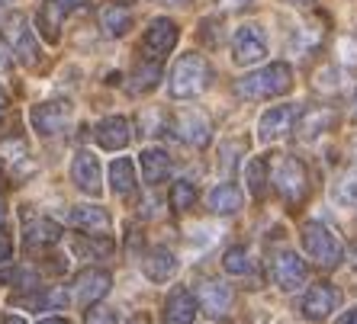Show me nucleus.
Masks as SVG:
<instances>
[{
  "mask_svg": "<svg viewBox=\"0 0 357 324\" xmlns=\"http://www.w3.org/2000/svg\"><path fill=\"white\" fill-rule=\"evenodd\" d=\"M177 39H181V29H177L174 19L167 17H155L145 29V51L149 58H165L167 51H174Z\"/></svg>",
  "mask_w": 357,
  "mask_h": 324,
  "instance_id": "15",
  "label": "nucleus"
},
{
  "mask_svg": "<svg viewBox=\"0 0 357 324\" xmlns=\"http://www.w3.org/2000/svg\"><path fill=\"white\" fill-rule=\"evenodd\" d=\"M71 13V10H65L61 3H55V0H45L39 10V29L42 35L49 42H59L61 39V23H65V17Z\"/></svg>",
  "mask_w": 357,
  "mask_h": 324,
  "instance_id": "26",
  "label": "nucleus"
},
{
  "mask_svg": "<svg viewBox=\"0 0 357 324\" xmlns=\"http://www.w3.org/2000/svg\"><path fill=\"white\" fill-rule=\"evenodd\" d=\"M206 206L209 212H216V216H235L241 206H245V196L235 183H219L216 190L206 196Z\"/></svg>",
  "mask_w": 357,
  "mask_h": 324,
  "instance_id": "22",
  "label": "nucleus"
},
{
  "mask_svg": "<svg viewBox=\"0 0 357 324\" xmlns=\"http://www.w3.org/2000/svg\"><path fill=\"white\" fill-rule=\"evenodd\" d=\"M177 266H181V260L174 257V250L155 248V250H149V257H145L142 270H145V276H149L151 283H167V280L177 273Z\"/></svg>",
  "mask_w": 357,
  "mask_h": 324,
  "instance_id": "20",
  "label": "nucleus"
},
{
  "mask_svg": "<svg viewBox=\"0 0 357 324\" xmlns=\"http://www.w3.org/2000/svg\"><path fill=\"white\" fill-rule=\"evenodd\" d=\"M222 266H225V273H232V276H248L251 270H255V264H251V254H248V248H241V244H235V248H229V250H225Z\"/></svg>",
  "mask_w": 357,
  "mask_h": 324,
  "instance_id": "31",
  "label": "nucleus"
},
{
  "mask_svg": "<svg viewBox=\"0 0 357 324\" xmlns=\"http://www.w3.org/2000/svg\"><path fill=\"white\" fill-rule=\"evenodd\" d=\"M109 186L119 196H132L135 193V167L129 158H119L109 164Z\"/></svg>",
  "mask_w": 357,
  "mask_h": 324,
  "instance_id": "27",
  "label": "nucleus"
},
{
  "mask_svg": "<svg viewBox=\"0 0 357 324\" xmlns=\"http://www.w3.org/2000/svg\"><path fill=\"white\" fill-rule=\"evenodd\" d=\"M10 67H13V55L3 49V51H0V71H10Z\"/></svg>",
  "mask_w": 357,
  "mask_h": 324,
  "instance_id": "37",
  "label": "nucleus"
},
{
  "mask_svg": "<svg viewBox=\"0 0 357 324\" xmlns=\"http://www.w3.org/2000/svg\"><path fill=\"white\" fill-rule=\"evenodd\" d=\"M142 177L149 186H158L171 177V158H167V151L161 148H145L142 151Z\"/></svg>",
  "mask_w": 357,
  "mask_h": 324,
  "instance_id": "23",
  "label": "nucleus"
},
{
  "mask_svg": "<svg viewBox=\"0 0 357 324\" xmlns=\"http://www.w3.org/2000/svg\"><path fill=\"white\" fill-rule=\"evenodd\" d=\"M303 250L322 270H332L344 260V248H341L338 234L328 228L325 222H306L303 225Z\"/></svg>",
  "mask_w": 357,
  "mask_h": 324,
  "instance_id": "5",
  "label": "nucleus"
},
{
  "mask_svg": "<svg viewBox=\"0 0 357 324\" xmlns=\"http://www.w3.org/2000/svg\"><path fill=\"white\" fill-rule=\"evenodd\" d=\"M209 83H213V65L199 51H187L171 67L167 90H171L174 100H193V97L209 90Z\"/></svg>",
  "mask_w": 357,
  "mask_h": 324,
  "instance_id": "2",
  "label": "nucleus"
},
{
  "mask_svg": "<svg viewBox=\"0 0 357 324\" xmlns=\"http://www.w3.org/2000/svg\"><path fill=\"white\" fill-rule=\"evenodd\" d=\"M197 311H199L197 295L190 289L177 286L165 302V324H193L197 321Z\"/></svg>",
  "mask_w": 357,
  "mask_h": 324,
  "instance_id": "18",
  "label": "nucleus"
},
{
  "mask_svg": "<svg viewBox=\"0 0 357 324\" xmlns=\"http://www.w3.org/2000/svg\"><path fill=\"white\" fill-rule=\"evenodd\" d=\"M33 129L39 135H61L75 119V106L68 100H45L33 106Z\"/></svg>",
  "mask_w": 357,
  "mask_h": 324,
  "instance_id": "7",
  "label": "nucleus"
},
{
  "mask_svg": "<svg viewBox=\"0 0 357 324\" xmlns=\"http://www.w3.org/2000/svg\"><path fill=\"white\" fill-rule=\"evenodd\" d=\"M113 289V276L100 266H87L75 276V302L81 308H91L97 302H103V295Z\"/></svg>",
  "mask_w": 357,
  "mask_h": 324,
  "instance_id": "8",
  "label": "nucleus"
},
{
  "mask_svg": "<svg viewBox=\"0 0 357 324\" xmlns=\"http://www.w3.org/2000/svg\"><path fill=\"white\" fill-rule=\"evenodd\" d=\"M7 3H10V0H7Z\"/></svg>",
  "mask_w": 357,
  "mask_h": 324,
  "instance_id": "50",
  "label": "nucleus"
},
{
  "mask_svg": "<svg viewBox=\"0 0 357 324\" xmlns=\"http://www.w3.org/2000/svg\"><path fill=\"white\" fill-rule=\"evenodd\" d=\"M71 180H75L77 190H84L87 196H100L103 193V170H100V161L93 151L81 148L71 161Z\"/></svg>",
  "mask_w": 357,
  "mask_h": 324,
  "instance_id": "12",
  "label": "nucleus"
},
{
  "mask_svg": "<svg viewBox=\"0 0 357 324\" xmlns=\"http://www.w3.org/2000/svg\"><path fill=\"white\" fill-rule=\"evenodd\" d=\"M222 10H245L248 3H255V0H216Z\"/></svg>",
  "mask_w": 357,
  "mask_h": 324,
  "instance_id": "36",
  "label": "nucleus"
},
{
  "mask_svg": "<svg viewBox=\"0 0 357 324\" xmlns=\"http://www.w3.org/2000/svg\"><path fill=\"white\" fill-rule=\"evenodd\" d=\"M3 3H7V0H0V10H3Z\"/></svg>",
  "mask_w": 357,
  "mask_h": 324,
  "instance_id": "49",
  "label": "nucleus"
},
{
  "mask_svg": "<svg viewBox=\"0 0 357 324\" xmlns=\"http://www.w3.org/2000/svg\"><path fill=\"white\" fill-rule=\"evenodd\" d=\"M197 305L206 311L209 318H229L235 305V292L229 283H219V280H203L197 286Z\"/></svg>",
  "mask_w": 357,
  "mask_h": 324,
  "instance_id": "9",
  "label": "nucleus"
},
{
  "mask_svg": "<svg viewBox=\"0 0 357 324\" xmlns=\"http://www.w3.org/2000/svg\"><path fill=\"white\" fill-rule=\"evenodd\" d=\"M7 106H10V97L3 90H0V116H3V113H7Z\"/></svg>",
  "mask_w": 357,
  "mask_h": 324,
  "instance_id": "42",
  "label": "nucleus"
},
{
  "mask_svg": "<svg viewBox=\"0 0 357 324\" xmlns=\"http://www.w3.org/2000/svg\"><path fill=\"white\" fill-rule=\"evenodd\" d=\"M293 87V67L287 61H271V65L251 71V74L235 81V97L241 100H271V97H283Z\"/></svg>",
  "mask_w": 357,
  "mask_h": 324,
  "instance_id": "1",
  "label": "nucleus"
},
{
  "mask_svg": "<svg viewBox=\"0 0 357 324\" xmlns=\"http://www.w3.org/2000/svg\"><path fill=\"white\" fill-rule=\"evenodd\" d=\"M174 129H177V138L190 148H206L213 142V122L203 109H183L181 116L174 119Z\"/></svg>",
  "mask_w": 357,
  "mask_h": 324,
  "instance_id": "10",
  "label": "nucleus"
},
{
  "mask_svg": "<svg viewBox=\"0 0 357 324\" xmlns=\"http://www.w3.org/2000/svg\"><path fill=\"white\" fill-rule=\"evenodd\" d=\"M100 29L109 39H123L129 29H132V13L129 7H119V3H109V7L100 10Z\"/></svg>",
  "mask_w": 357,
  "mask_h": 324,
  "instance_id": "24",
  "label": "nucleus"
},
{
  "mask_svg": "<svg viewBox=\"0 0 357 324\" xmlns=\"http://www.w3.org/2000/svg\"><path fill=\"white\" fill-rule=\"evenodd\" d=\"M129 324H151V318H149V315H135Z\"/></svg>",
  "mask_w": 357,
  "mask_h": 324,
  "instance_id": "45",
  "label": "nucleus"
},
{
  "mask_svg": "<svg viewBox=\"0 0 357 324\" xmlns=\"http://www.w3.org/2000/svg\"><path fill=\"white\" fill-rule=\"evenodd\" d=\"M344 257H348V264H351V266H354V270H357V241H354V244H351V248H348V254H344Z\"/></svg>",
  "mask_w": 357,
  "mask_h": 324,
  "instance_id": "39",
  "label": "nucleus"
},
{
  "mask_svg": "<svg viewBox=\"0 0 357 324\" xmlns=\"http://www.w3.org/2000/svg\"><path fill=\"white\" fill-rule=\"evenodd\" d=\"M0 324H26V318H20V315H3V321Z\"/></svg>",
  "mask_w": 357,
  "mask_h": 324,
  "instance_id": "40",
  "label": "nucleus"
},
{
  "mask_svg": "<svg viewBox=\"0 0 357 324\" xmlns=\"http://www.w3.org/2000/svg\"><path fill=\"white\" fill-rule=\"evenodd\" d=\"M84 324H123V318L109 305H91V311L84 315Z\"/></svg>",
  "mask_w": 357,
  "mask_h": 324,
  "instance_id": "33",
  "label": "nucleus"
},
{
  "mask_svg": "<svg viewBox=\"0 0 357 324\" xmlns=\"http://www.w3.org/2000/svg\"><path fill=\"white\" fill-rule=\"evenodd\" d=\"M338 305H341V292L332 283H312L306 289V295H303V315L309 321H325Z\"/></svg>",
  "mask_w": 357,
  "mask_h": 324,
  "instance_id": "13",
  "label": "nucleus"
},
{
  "mask_svg": "<svg viewBox=\"0 0 357 324\" xmlns=\"http://www.w3.org/2000/svg\"><path fill=\"white\" fill-rule=\"evenodd\" d=\"M338 324H357V308H348V311L338 318Z\"/></svg>",
  "mask_w": 357,
  "mask_h": 324,
  "instance_id": "38",
  "label": "nucleus"
},
{
  "mask_svg": "<svg viewBox=\"0 0 357 324\" xmlns=\"http://www.w3.org/2000/svg\"><path fill=\"white\" fill-rule=\"evenodd\" d=\"M97 145L107 151H123L126 145L132 142V122L126 116H109L97 125Z\"/></svg>",
  "mask_w": 357,
  "mask_h": 324,
  "instance_id": "17",
  "label": "nucleus"
},
{
  "mask_svg": "<svg viewBox=\"0 0 357 324\" xmlns=\"http://www.w3.org/2000/svg\"><path fill=\"white\" fill-rule=\"evenodd\" d=\"M3 212H7V206H3V196H0V225H3Z\"/></svg>",
  "mask_w": 357,
  "mask_h": 324,
  "instance_id": "46",
  "label": "nucleus"
},
{
  "mask_svg": "<svg viewBox=\"0 0 357 324\" xmlns=\"http://www.w3.org/2000/svg\"><path fill=\"white\" fill-rule=\"evenodd\" d=\"M161 83V61L158 58H145L135 65L132 77H129V90L132 93H149Z\"/></svg>",
  "mask_w": 357,
  "mask_h": 324,
  "instance_id": "25",
  "label": "nucleus"
},
{
  "mask_svg": "<svg viewBox=\"0 0 357 324\" xmlns=\"http://www.w3.org/2000/svg\"><path fill=\"white\" fill-rule=\"evenodd\" d=\"M267 58V35L258 23H245L232 35V61L241 67L258 65Z\"/></svg>",
  "mask_w": 357,
  "mask_h": 324,
  "instance_id": "6",
  "label": "nucleus"
},
{
  "mask_svg": "<svg viewBox=\"0 0 357 324\" xmlns=\"http://www.w3.org/2000/svg\"><path fill=\"white\" fill-rule=\"evenodd\" d=\"M10 254H13V241H10L7 234L0 232V264H7V260H10Z\"/></svg>",
  "mask_w": 357,
  "mask_h": 324,
  "instance_id": "35",
  "label": "nucleus"
},
{
  "mask_svg": "<svg viewBox=\"0 0 357 324\" xmlns=\"http://www.w3.org/2000/svg\"><path fill=\"white\" fill-rule=\"evenodd\" d=\"M39 324H68V321H65V318H59V315H55V318H42Z\"/></svg>",
  "mask_w": 357,
  "mask_h": 324,
  "instance_id": "44",
  "label": "nucleus"
},
{
  "mask_svg": "<svg viewBox=\"0 0 357 324\" xmlns=\"http://www.w3.org/2000/svg\"><path fill=\"white\" fill-rule=\"evenodd\" d=\"M75 248L77 250H87L91 257H109V254H113V241H109L107 234H97V241H87V238H81Z\"/></svg>",
  "mask_w": 357,
  "mask_h": 324,
  "instance_id": "34",
  "label": "nucleus"
},
{
  "mask_svg": "<svg viewBox=\"0 0 357 324\" xmlns=\"http://www.w3.org/2000/svg\"><path fill=\"white\" fill-rule=\"evenodd\" d=\"M296 106L293 103H280V106H271L261 116L258 122V138L261 142H277V138H283V135H290V129L296 125Z\"/></svg>",
  "mask_w": 357,
  "mask_h": 324,
  "instance_id": "16",
  "label": "nucleus"
},
{
  "mask_svg": "<svg viewBox=\"0 0 357 324\" xmlns=\"http://www.w3.org/2000/svg\"><path fill=\"white\" fill-rule=\"evenodd\" d=\"M55 3H61L65 10H77V7H81V0H55Z\"/></svg>",
  "mask_w": 357,
  "mask_h": 324,
  "instance_id": "41",
  "label": "nucleus"
},
{
  "mask_svg": "<svg viewBox=\"0 0 357 324\" xmlns=\"http://www.w3.org/2000/svg\"><path fill=\"white\" fill-rule=\"evenodd\" d=\"M322 35H325L322 23H299L296 33H293V39H290V45H293L296 55H312V51L319 49Z\"/></svg>",
  "mask_w": 357,
  "mask_h": 324,
  "instance_id": "28",
  "label": "nucleus"
},
{
  "mask_svg": "<svg viewBox=\"0 0 357 324\" xmlns=\"http://www.w3.org/2000/svg\"><path fill=\"white\" fill-rule=\"evenodd\" d=\"M71 225L84 234H107L109 232V212L103 206H75L71 209Z\"/></svg>",
  "mask_w": 357,
  "mask_h": 324,
  "instance_id": "21",
  "label": "nucleus"
},
{
  "mask_svg": "<svg viewBox=\"0 0 357 324\" xmlns=\"http://www.w3.org/2000/svg\"><path fill=\"white\" fill-rule=\"evenodd\" d=\"M271 180H274V190L280 193V200L287 202L290 209H296V206L306 202V196H309V170H306V164H303L299 158H293V154L277 158Z\"/></svg>",
  "mask_w": 357,
  "mask_h": 324,
  "instance_id": "4",
  "label": "nucleus"
},
{
  "mask_svg": "<svg viewBox=\"0 0 357 324\" xmlns=\"http://www.w3.org/2000/svg\"><path fill=\"white\" fill-rule=\"evenodd\" d=\"M306 280H309V266L296 250H280V254H274V283L280 286L283 292L303 289Z\"/></svg>",
  "mask_w": 357,
  "mask_h": 324,
  "instance_id": "11",
  "label": "nucleus"
},
{
  "mask_svg": "<svg viewBox=\"0 0 357 324\" xmlns=\"http://www.w3.org/2000/svg\"><path fill=\"white\" fill-rule=\"evenodd\" d=\"M0 42H3V49H7L20 65H26V67L39 65V42H36L33 23H29L26 13L13 10V13L3 17V23H0Z\"/></svg>",
  "mask_w": 357,
  "mask_h": 324,
  "instance_id": "3",
  "label": "nucleus"
},
{
  "mask_svg": "<svg viewBox=\"0 0 357 324\" xmlns=\"http://www.w3.org/2000/svg\"><path fill=\"white\" fill-rule=\"evenodd\" d=\"M287 3H293V7H312L316 0H287Z\"/></svg>",
  "mask_w": 357,
  "mask_h": 324,
  "instance_id": "43",
  "label": "nucleus"
},
{
  "mask_svg": "<svg viewBox=\"0 0 357 324\" xmlns=\"http://www.w3.org/2000/svg\"><path fill=\"white\" fill-rule=\"evenodd\" d=\"M245 180H248L251 196H255V200H264L267 183H271V164H267L264 158L248 161V167H245Z\"/></svg>",
  "mask_w": 357,
  "mask_h": 324,
  "instance_id": "29",
  "label": "nucleus"
},
{
  "mask_svg": "<svg viewBox=\"0 0 357 324\" xmlns=\"http://www.w3.org/2000/svg\"><path fill=\"white\" fill-rule=\"evenodd\" d=\"M165 3H174V7H177V3H187V0H165Z\"/></svg>",
  "mask_w": 357,
  "mask_h": 324,
  "instance_id": "47",
  "label": "nucleus"
},
{
  "mask_svg": "<svg viewBox=\"0 0 357 324\" xmlns=\"http://www.w3.org/2000/svg\"><path fill=\"white\" fill-rule=\"evenodd\" d=\"M171 209L174 212H187V209H193V202H197V186H193L190 180H177L174 186H171Z\"/></svg>",
  "mask_w": 357,
  "mask_h": 324,
  "instance_id": "32",
  "label": "nucleus"
},
{
  "mask_svg": "<svg viewBox=\"0 0 357 324\" xmlns=\"http://www.w3.org/2000/svg\"><path fill=\"white\" fill-rule=\"evenodd\" d=\"M332 196L338 206H357V164H351L348 170L338 177Z\"/></svg>",
  "mask_w": 357,
  "mask_h": 324,
  "instance_id": "30",
  "label": "nucleus"
},
{
  "mask_svg": "<svg viewBox=\"0 0 357 324\" xmlns=\"http://www.w3.org/2000/svg\"><path fill=\"white\" fill-rule=\"evenodd\" d=\"M335 122H338V113L328 103H312V106H306L299 113V122L293 129H296V135L303 142H312V138L325 135L328 129H335Z\"/></svg>",
  "mask_w": 357,
  "mask_h": 324,
  "instance_id": "14",
  "label": "nucleus"
},
{
  "mask_svg": "<svg viewBox=\"0 0 357 324\" xmlns=\"http://www.w3.org/2000/svg\"><path fill=\"white\" fill-rule=\"evenodd\" d=\"M59 241H61V228L52 222V218H33L23 232L26 250H45V248H52V244H59Z\"/></svg>",
  "mask_w": 357,
  "mask_h": 324,
  "instance_id": "19",
  "label": "nucleus"
},
{
  "mask_svg": "<svg viewBox=\"0 0 357 324\" xmlns=\"http://www.w3.org/2000/svg\"><path fill=\"white\" fill-rule=\"evenodd\" d=\"M354 113H357V93H354Z\"/></svg>",
  "mask_w": 357,
  "mask_h": 324,
  "instance_id": "48",
  "label": "nucleus"
}]
</instances>
